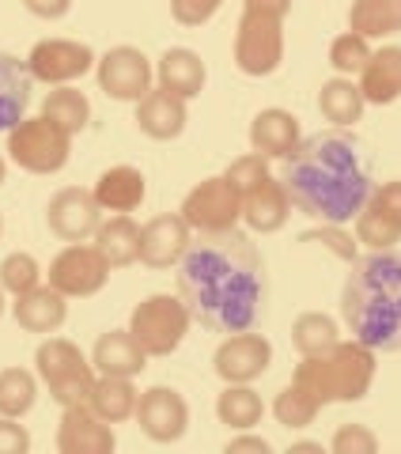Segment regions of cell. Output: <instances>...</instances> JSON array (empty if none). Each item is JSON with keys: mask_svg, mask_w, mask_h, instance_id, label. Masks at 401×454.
Listing matches in <instances>:
<instances>
[{"mask_svg": "<svg viewBox=\"0 0 401 454\" xmlns=\"http://www.w3.org/2000/svg\"><path fill=\"white\" fill-rule=\"evenodd\" d=\"M269 175H273V170H269V160H265V155H257V152L239 155V160H232V163H227V170H224V178L232 182L239 193H250L254 186H262Z\"/></svg>", "mask_w": 401, "mask_h": 454, "instance_id": "obj_39", "label": "cell"}, {"mask_svg": "<svg viewBox=\"0 0 401 454\" xmlns=\"http://www.w3.org/2000/svg\"><path fill=\"white\" fill-rule=\"evenodd\" d=\"M4 295H8V292L0 288V318H4V307H8V300H4Z\"/></svg>", "mask_w": 401, "mask_h": 454, "instance_id": "obj_49", "label": "cell"}, {"mask_svg": "<svg viewBox=\"0 0 401 454\" xmlns=\"http://www.w3.org/2000/svg\"><path fill=\"white\" fill-rule=\"evenodd\" d=\"M371 42L364 35H356V31H345V35H337L334 42H329V65H334V73L337 76H360L364 73V65L371 61Z\"/></svg>", "mask_w": 401, "mask_h": 454, "instance_id": "obj_38", "label": "cell"}, {"mask_svg": "<svg viewBox=\"0 0 401 454\" xmlns=\"http://www.w3.org/2000/svg\"><path fill=\"white\" fill-rule=\"evenodd\" d=\"M95 76L114 103H140L152 83H155V65L148 61L145 50L137 46H114L95 61Z\"/></svg>", "mask_w": 401, "mask_h": 454, "instance_id": "obj_11", "label": "cell"}, {"mask_svg": "<svg viewBox=\"0 0 401 454\" xmlns=\"http://www.w3.org/2000/svg\"><path fill=\"white\" fill-rule=\"evenodd\" d=\"M46 223L61 243H88V239H95L98 223H103V208H98L91 190L65 186L50 197Z\"/></svg>", "mask_w": 401, "mask_h": 454, "instance_id": "obj_14", "label": "cell"}, {"mask_svg": "<svg viewBox=\"0 0 401 454\" xmlns=\"http://www.w3.org/2000/svg\"><path fill=\"white\" fill-rule=\"evenodd\" d=\"M273 364V345L265 333L242 330V333H227L220 340L216 356H212V372L224 382H254L269 372Z\"/></svg>", "mask_w": 401, "mask_h": 454, "instance_id": "obj_15", "label": "cell"}, {"mask_svg": "<svg viewBox=\"0 0 401 454\" xmlns=\"http://www.w3.org/2000/svg\"><path fill=\"white\" fill-rule=\"evenodd\" d=\"M42 277L46 273H42L38 258L35 254H27V250H16V254H8V258L0 262V288H4L12 300L23 295V292H31V288H38Z\"/></svg>", "mask_w": 401, "mask_h": 454, "instance_id": "obj_37", "label": "cell"}, {"mask_svg": "<svg viewBox=\"0 0 401 454\" xmlns=\"http://www.w3.org/2000/svg\"><path fill=\"white\" fill-rule=\"evenodd\" d=\"M118 447L114 424H106L91 405H68L57 424V450L61 454H110Z\"/></svg>", "mask_w": 401, "mask_h": 454, "instance_id": "obj_17", "label": "cell"}, {"mask_svg": "<svg viewBox=\"0 0 401 454\" xmlns=\"http://www.w3.org/2000/svg\"><path fill=\"white\" fill-rule=\"evenodd\" d=\"M95 201L103 212H133L145 205L148 197V178L140 167H129V163H118V167H106L103 175L95 178Z\"/></svg>", "mask_w": 401, "mask_h": 454, "instance_id": "obj_25", "label": "cell"}, {"mask_svg": "<svg viewBox=\"0 0 401 454\" xmlns=\"http://www.w3.org/2000/svg\"><path fill=\"white\" fill-rule=\"evenodd\" d=\"M91 364L98 375H118V379H137L148 367V352L140 348V340L125 330H110L95 340Z\"/></svg>", "mask_w": 401, "mask_h": 454, "instance_id": "obj_24", "label": "cell"}, {"mask_svg": "<svg viewBox=\"0 0 401 454\" xmlns=\"http://www.w3.org/2000/svg\"><path fill=\"white\" fill-rule=\"evenodd\" d=\"M0 239H4V216H0Z\"/></svg>", "mask_w": 401, "mask_h": 454, "instance_id": "obj_50", "label": "cell"}, {"mask_svg": "<svg viewBox=\"0 0 401 454\" xmlns=\"http://www.w3.org/2000/svg\"><path fill=\"white\" fill-rule=\"evenodd\" d=\"M349 31L364 35L367 42L401 35V0H352Z\"/></svg>", "mask_w": 401, "mask_h": 454, "instance_id": "obj_32", "label": "cell"}, {"mask_svg": "<svg viewBox=\"0 0 401 454\" xmlns=\"http://www.w3.org/2000/svg\"><path fill=\"white\" fill-rule=\"evenodd\" d=\"M224 450H227V454H269V450H273V443H269V439H262V435L239 432V435L227 439Z\"/></svg>", "mask_w": 401, "mask_h": 454, "instance_id": "obj_45", "label": "cell"}, {"mask_svg": "<svg viewBox=\"0 0 401 454\" xmlns=\"http://www.w3.org/2000/svg\"><path fill=\"white\" fill-rule=\"evenodd\" d=\"M114 269L106 265V258L98 254L95 243H68L57 258L50 262L46 284L57 288L68 300H88V295H98L106 288Z\"/></svg>", "mask_w": 401, "mask_h": 454, "instance_id": "obj_10", "label": "cell"}, {"mask_svg": "<svg viewBox=\"0 0 401 454\" xmlns=\"http://www.w3.org/2000/svg\"><path fill=\"white\" fill-rule=\"evenodd\" d=\"M341 318L360 345L401 352V250H371L352 262L341 292Z\"/></svg>", "mask_w": 401, "mask_h": 454, "instance_id": "obj_3", "label": "cell"}, {"mask_svg": "<svg viewBox=\"0 0 401 454\" xmlns=\"http://www.w3.org/2000/svg\"><path fill=\"white\" fill-rule=\"evenodd\" d=\"M193 325V315L185 307L182 295H167V292H155L148 300H140L129 315V333L140 340V348L148 356H170V352L182 348L185 333Z\"/></svg>", "mask_w": 401, "mask_h": 454, "instance_id": "obj_6", "label": "cell"}, {"mask_svg": "<svg viewBox=\"0 0 401 454\" xmlns=\"http://www.w3.org/2000/svg\"><path fill=\"white\" fill-rule=\"evenodd\" d=\"M299 118L292 110H280V106H269L262 114H254L250 121V152L265 155V160H288V155L299 148Z\"/></svg>", "mask_w": 401, "mask_h": 454, "instance_id": "obj_20", "label": "cell"}, {"mask_svg": "<svg viewBox=\"0 0 401 454\" xmlns=\"http://www.w3.org/2000/svg\"><path fill=\"white\" fill-rule=\"evenodd\" d=\"M356 83L371 106H394L401 98V46H382L371 53Z\"/></svg>", "mask_w": 401, "mask_h": 454, "instance_id": "obj_27", "label": "cell"}, {"mask_svg": "<svg viewBox=\"0 0 401 454\" xmlns=\"http://www.w3.org/2000/svg\"><path fill=\"white\" fill-rule=\"evenodd\" d=\"M155 83H160L163 91L190 103V98H197L200 91H205L208 68H205V61H200V53L185 50V46H170L160 61H155Z\"/></svg>", "mask_w": 401, "mask_h": 454, "instance_id": "obj_23", "label": "cell"}, {"mask_svg": "<svg viewBox=\"0 0 401 454\" xmlns=\"http://www.w3.org/2000/svg\"><path fill=\"white\" fill-rule=\"evenodd\" d=\"M318 402L303 390V387H295V382H288L277 397H273V417L277 424H284L288 432H299V428H307V424L318 417Z\"/></svg>", "mask_w": 401, "mask_h": 454, "instance_id": "obj_36", "label": "cell"}, {"mask_svg": "<svg viewBox=\"0 0 401 454\" xmlns=\"http://www.w3.org/2000/svg\"><path fill=\"white\" fill-rule=\"evenodd\" d=\"M8 160L27 175H57L73 160V137L50 118H23L8 129Z\"/></svg>", "mask_w": 401, "mask_h": 454, "instance_id": "obj_7", "label": "cell"}, {"mask_svg": "<svg viewBox=\"0 0 401 454\" xmlns=\"http://www.w3.org/2000/svg\"><path fill=\"white\" fill-rule=\"evenodd\" d=\"M182 220L190 223L193 235H220L232 231L242 220V193L227 182L224 175H212L185 193L182 201Z\"/></svg>", "mask_w": 401, "mask_h": 454, "instance_id": "obj_9", "label": "cell"}, {"mask_svg": "<svg viewBox=\"0 0 401 454\" xmlns=\"http://www.w3.org/2000/svg\"><path fill=\"white\" fill-rule=\"evenodd\" d=\"M284 190L314 223H352L367 205L371 190V163L360 140L349 133H318L299 140L284 167Z\"/></svg>", "mask_w": 401, "mask_h": 454, "instance_id": "obj_2", "label": "cell"}, {"mask_svg": "<svg viewBox=\"0 0 401 454\" xmlns=\"http://www.w3.org/2000/svg\"><path fill=\"white\" fill-rule=\"evenodd\" d=\"M38 372L27 367H4L0 372V417H16L23 420L38 402Z\"/></svg>", "mask_w": 401, "mask_h": 454, "instance_id": "obj_34", "label": "cell"}, {"mask_svg": "<svg viewBox=\"0 0 401 454\" xmlns=\"http://www.w3.org/2000/svg\"><path fill=\"white\" fill-rule=\"evenodd\" d=\"M23 8L31 12L38 20H65L68 12H73V0H23Z\"/></svg>", "mask_w": 401, "mask_h": 454, "instance_id": "obj_44", "label": "cell"}, {"mask_svg": "<svg viewBox=\"0 0 401 454\" xmlns=\"http://www.w3.org/2000/svg\"><path fill=\"white\" fill-rule=\"evenodd\" d=\"M133 420L152 443H178L190 432V405L175 387H152L140 394Z\"/></svg>", "mask_w": 401, "mask_h": 454, "instance_id": "obj_16", "label": "cell"}, {"mask_svg": "<svg viewBox=\"0 0 401 454\" xmlns=\"http://www.w3.org/2000/svg\"><path fill=\"white\" fill-rule=\"evenodd\" d=\"M329 450L334 454H375L379 450V435L367 428V424H341L329 439Z\"/></svg>", "mask_w": 401, "mask_h": 454, "instance_id": "obj_40", "label": "cell"}, {"mask_svg": "<svg viewBox=\"0 0 401 454\" xmlns=\"http://www.w3.org/2000/svg\"><path fill=\"white\" fill-rule=\"evenodd\" d=\"M303 243H326L329 250L337 254V258L356 262V243H352V235H345V227H341V223H322V227H314V231L303 235Z\"/></svg>", "mask_w": 401, "mask_h": 454, "instance_id": "obj_42", "label": "cell"}, {"mask_svg": "<svg viewBox=\"0 0 401 454\" xmlns=\"http://www.w3.org/2000/svg\"><path fill=\"white\" fill-rule=\"evenodd\" d=\"M31 450V432L16 417H0V454H27Z\"/></svg>", "mask_w": 401, "mask_h": 454, "instance_id": "obj_43", "label": "cell"}, {"mask_svg": "<svg viewBox=\"0 0 401 454\" xmlns=\"http://www.w3.org/2000/svg\"><path fill=\"white\" fill-rule=\"evenodd\" d=\"M375 367H379V352L352 337V340H337L334 348L318 352V356H303L292 382L303 387L326 409L367 397L371 382H375Z\"/></svg>", "mask_w": 401, "mask_h": 454, "instance_id": "obj_4", "label": "cell"}, {"mask_svg": "<svg viewBox=\"0 0 401 454\" xmlns=\"http://www.w3.org/2000/svg\"><path fill=\"white\" fill-rule=\"evenodd\" d=\"M12 318H16V325L27 330V333L50 337L68 322V295L50 288V284H38V288L16 295V303H12Z\"/></svg>", "mask_w": 401, "mask_h": 454, "instance_id": "obj_19", "label": "cell"}, {"mask_svg": "<svg viewBox=\"0 0 401 454\" xmlns=\"http://www.w3.org/2000/svg\"><path fill=\"white\" fill-rule=\"evenodd\" d=\"M341 340L337 322L322 315V310H303L295 322H292V345L299 356H318V352H329Z\"/></svg>", "mask_w": 401, "mask_h": 454, "instance_id": "obj_35", "label": "cell"}, {"mask_svg": "<svg viewBox=\"0 0 401 454\" xmlns=\"http://www.w3.org/2000/svg\"><path fill=\"white\" fill-rule=\"evenodd\" d=\"M307 450L322 454V443H314V439H303V443H292V447H288V454H307Z\"/></svg>", "mask_w": 401, "mask_h": 454, "instance_id": "obj_47", "label": "cell"}, {"mask_svg": "<svg viewBox=\"0 0 401 454\" xmlns=\"http://www.w3.org/2000/svg\"><path fill=\"white\" fill-rule=\"evenodd\" d=\"M137 402H140V390L133 387V379L98 375L88 405H91L106 424H122V420H133V417H137Z\"/></svg>", "mask_w": 401, "mask_h": 454, "instance_id": "obj_31", "label": "cell"}, {"mask_svg": "<svg viewBox=\"0 0 401 454\" xmlns=\"http://www.w3.org/2000/svg\"><path fill=\"white\" fill-rule=\"evenodd\" d=\"M95 50L88 42L76 38H46L27 53V68L38 83H50V88H65L73 80H83L95 68Z\"/></svg>", "mask_w": 401, "mask_h": 454, "instance_id": "obj_12", "label": "cell"}, {"mask_svg": "<svg viewBox=\"0 0 401 454\" xmlns=\"http://www.w3.org/2000/svg\"><path fill=\"white\" fill-rule=\"evenodd\" d=\"M4 178H8V163H4V155H0V186H4Z\"/></svg>", "mask_w": 401, "mask_h": 454, "instance_id": "obj_48", "label": "cell"}, {"mask_svg": "<svg viewBox=\"0 0 401 454\" xmlns=\"http://www.w3.org/2000/svg\"><path fill=\"white\" fill-rule=\"evenodd\" d=\"M95 247L106 258L110 269H129L140 262V223L129 212H114L110 220L98 223Z\"/></svg>", "mask_w": 401, "mask_h": 454, "instance_id": "obj_28", "label": "cell"}, {"mask_svg": "<svg viewBox=\"0 0 401 454\" xmlns=\"http://www.w3.org/2000/svg\"><path fill=\"white\" fill-rule=\"evenodd\" d=\"M220 8L224 0H170V16L182 27H205L208 20H216Z\"/></svg>", "mask_w": 401, "mask_h": 454, "instance_id": "obj_41", "label": "cell"}, {"mask_svg": "<svg viewBox=\"0 0 401 454\" xmlns=\"http://www.w3.org/2000/svg\"><path fill=\"white\" fill-rule=\"evenodd\" d=\"M190 243H193V231L182 220V212H163V216H152L140 227V262L148 269H170L182 262Z\"/></svg>", "mask_w": 401, "mask_h": 454, "instance_id": "obj_18", "label": "cell"}, {"mask_svg": "<svg viewBox=\"0 0 401 454\" xmlns=\"http://www.w3.org/2000/svg\"><path fill=\"white\" fill-rule=\"evenodd\" d=\"M292 216V197L284 190V182L269 175L262 186H254L250 193H242V223L257 235H273L280 231Z\"/></svg>", "mask_w": 401, "mask_h": 454, "instance_id": "obj_22", "label": "cell"}, {"mask_svg": "<svg viewBox=\"0 0 401 454\" xmlns=\"http://www.w3.org/2000/svg\"><path fill=\"white\" fill-rule=\"evenodd\" d=\"M242 8L273 12V16H284V20H288V12H292V0H242Z\"/></svg>", "mask_w": 401, "mask_h": 454, "instance_id": "obj_46", "label": "cell"}, {"mask_svg": "<svg viewBox=\"0 0 401 454\" xmlns=\"http://www.w3.org/2000/svg\"><path fill=\"white\" fill-rule=\"evenodd\" d=\"M31 88H35V76H31V68H27V61L0 50V133L16 129L27 118Z\"/></svg>", "mask_w": 401, "mask_h": 454, "instance_id": "obj_26", "label": "cell"}, {"mask_svg": "<svg viewBox=\"0 0 401 454\" xmlns=\"http://www.w3.org/2000/svg\"><path fill=\"white\" fill-rule=\"evenodd\" d=\"M35 372H38L42 382H46L50 397L61 409L88 405L95 382H98L95 364L83 356L68 337H53V333L35 348Z\"/></svg>", "mask_w": 401, "mask_h": 454, "instance_id": "obj_5", "label": "cell"}, {"mask_svg": "<svg viewBox=\"0 0 401 454\" xmlns=\"http://www.w3.org/2000/svg\"><path fill=\"white\" fill-rule=\"evenodd\" d=\"M284 65V16L242 8L235 31V68L242 76H273Z\"/></svg>", "mask_w": 401, "mask_h": 454, "instance_id": "obj_8", "label": "cell"}, {"mask_svg": "<svg viewBox=\"0 0 401 454\" xmlns=\"http://www.w3.org/2000/svg\"><path fill=\"white\" fill-rule=\"evenodd\" d=\"M178 295L200 330L224 337L254 330L269 300L262 250L239 227L197 235L178 262Z\"/></svg>", "mask_w": 401, "mask_h": 454, "instance_id": "obj_1", "label": "cell"}, {"mask_svg": "<svg viewBox=\"0 0 401 454\" xmlns=\"http://www.w3.org/2000/svg\"><path fill=\"white\" fill-rule=\"evenodd\" d=\"M190 121V106L185 98L170 95L163 88H152L145 98L137 103V129L148 140H178Z\"/></svg>", "mask_w": 401, "mask_h": 454, "instance_id": "obj_21", "label": "cell"}, {"mask_svg": "<svg viewBox=\"0 0 401 454\" xmlns=\"http://www.w3.org/2000/svg\"><path fill=\"white\" fill-rule=\"evenodd\" d=\"M356 243L367 250H394L401 243V178L371 190L356 216Z\"/></svg>", "mask_w": 401, "mask_h": 454, "instance_id": "obj_13", "label": "cell"}, {"mask_svg": "<svg viewBox=\"0 0 401 454\" xmlns=\"http://www.w3.org/2000/svg\"><path fill=\"white\" fill-rule=\"evenodd\" d=\"M42 118H50L53 125H61V129L68 137H76L88 129V121H91V98L76 91V88H53L46 98H42Z\"/></svg>", "mask_w": 401, "mask_h": 454, "instance_id": "obj_33", "label": "cell"}, {"mask_svg": "<svg viewBox=\"0 0 401 454\" xmlns=\"http://www.w3.org/2000/svg\"><path fill=\"white\" fill-rule=\"evenodd\" d=\"M364 106H367V98H364L360 83H356L352 76H334V80H326L322 91H318V110H322V118L334 121V125H341V129H349V125L360 121V118H364Z\"/></svg>", "mask_w": 401, "mask_h": 454, "instance_id": "obj_29", "label": "cell"}, {"mask_svg": "<svg viewBox=\"0 0 401 454\" xmlns=\"http://www.w3.org/2000/svg\"><path fill=\"white\" fill-rule=\"evenodd\" d=\"M216 417L232 432H250L254 424H262L265 402L257 390H250V382H224V390L216 397Z\"/></svg>", "mask_w": 401, "mask_h": 454, "instance_id": "obj_30", "label": "cell"}]
</instances>
